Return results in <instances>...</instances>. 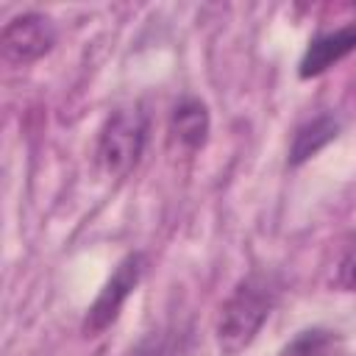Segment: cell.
<instances>
[{
	"mask_svg": "<svg viewBox=\"0 0 356 356\" xmlns=\"http://www.w3.org/2000/svg\"><path fill=\"white\" fill-rule=\"evenodd\" d=\"M278 292V281L267 273H250L234 286L217 320V348L225 356L242 353L256 339L270 312L275 309Z\"/></svg>",
	"mask_w": 356,
	"mask_h": 356,
	"instance_id": "obj_1",
	"label": "cell"
},
{
	"mask_svg": "<svg viewBox=\"0 0 356 356\" xmlns=\"http://www.w3.org/2000/svg\"><path fill=\"white\" fill-rule=\"evenodd\" d=\"M339 136V120L331 117V114H320L309 122H303L295 136H292V145H289V164L298 167L303 161H309L314 153H320L328 142H334Z\"/></svg>",
	"mask_w": 356,
	"mask_h": 356,
	"instance_id": "obj_7",
	"label": "cell"
},
{
	"mask_svg": "<svg viewBox=\"0 0 356 356\" xmlns=\"http://www.w3.org/2000/svg\"><path fill=\"white\" fill-rule=\"evenodd\" d=\"M142 270H145V259L142 253H128L111 273V278L106 281V286L100 289V295L95 298V303L86 309V317H83V334L86 337H97L103 334L117 317H120V309L125 306L128 295L136 289L139 278H142Z\"/></svg>",
	"mask_w": 356,
	"mask_h": 356,
	"instance_id": "obj_3",
	"label": "cell"
},
{
	"mask_svg": "<svg viewBox=\"0 0 356 356\" xmlns=\"http://www.w3.org/2000/svg\"><path fill=\"white\" fill-rule=\"evenodd\" d=\"M170 134L184 150H197L203 147L209 136V111L200 100L186 97L172 108L170 117Z\"/></svg>",
	"mask_w": 356,
	"mask_h": 356,
	"instance_id": "obj_6",
	"label": "cell"
},
{
	"mask_svg": "<svg viewBox=\"0 0 356 356\" xmlns=\"http://www.w3.org/2000/svg\"><path fill=\"white\" fill-rule=\"evenodd\" d=\"M337 284L348 292H356V236L348 242V248L339 256L337 264Z\"/></svg>",
	"mask_w": 356,
	"mask_h": 356,
	"instance_id": "obj_9",
	"label": "cell"
},
{
	"mask_svg": "<svg viewBox=\"0 0 356 356\" xmlns=\"http://www.w3.org/2000/svg\"><path fill=\"white\" fill-rule=\"evenodd\" d=\"M145 139H147V117L139 106H120L108 114V120L100 128V139H97V161L100 167L114 175L122 178L128 175L145 150Z\"/></svg>",
	"mask_w": 356,
	"mask_h": 356,
	"instance_id": "obj_2",
	"label": "cell"
},
{
	"mask_svg": "<svg viewBox=\"0 0 356 356\" xmlns=\"http://www.w3.org/2000/svg\"><path fill=\"white\" fill-rule=\"evenodd\" d=\"M0 44H3V53L8 61H17V64L36 61V58L47 56L56 44L53 19L39 11L19 14L11 22H6V28L0 33Z\"/></svg>",
	"mask_w": 356,
	"mask_h": 356,
	"instance_id": "obj_4",
	"label": "cell"
},
{
	"mask_svg": "<svg viewBox=\"0 0 356 356\" xmlns=\"http://www.w3.org/2000/svg\"><path fill=\"white\" fill-rule=\"evenodd\" d=\"M345 353V342L337 331L331 328H306L300 334H295L278 356H342Z\"/></svg>",
	"mask_w": 356,
	"mask_h": 356,
	"instance_id": "obj_8",
	"label": "cell"
},
{
	"mask_svg": "<svg viewBox=\"0 0 356 356\" xmlns=\"http://www.w3.org/2000/svg\"><path fill=\"white\" fill-rule=\"evenodd\" d=\"M356 50V22H348L337 31L320 33L309 42L303 58H300V78H314L320 72H325L328 67H334L337 61H342L345 56H350Z\"/></svg>",
	"mask_w": 356,
	"mask_h": 356,
	"instance_id": "obj_5",
	"label": "cell"
}]
</instances>
